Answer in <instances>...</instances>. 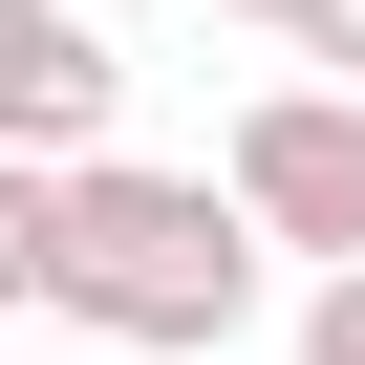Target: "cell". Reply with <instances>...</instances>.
Masks as SVG:
<instances>
[{
	"mask_svg": "<svg viewBox=\"0 0 365 365\" xmlns=\"http://www.w3.org/2000/svg\"><path fill=\"white\" fill-rule=\"evenodd\" d=\"M215 194H237L301 279H344V258H365V86H258V108L215 129Z\"/></svg>",
	"mask_w": 365,
	"mask_h": 365,
	"instance_id": "7a4b0ae2",
	"label": "cell"
},
{
	"mask_svg": "<svg viewBox=\"0 0 365 365\" xmlns=\"http://www.w3.org/2000/svg\"><path fill=\"white\" fill-rule=\"evenodd\" d=\"M301 65H322V86H365V0H322V22H301Z\"/></svg>",
	"mask_w": 365,
	"mask_h": 365,
	"instance_id": "8992f818",
	"label": "cell"
},
{
	"mask_svg": "<svg viewBox=\"0 0 365 365\" xmlns=\"http://www.w3.org/2000/svg\"><path fill=\"white\" fill-rule=\"evenodd\" d=\"M237 22H279V43H301V22H322V0H237Z\"/></svg>",
	"mask_w": 365,
	"mask_h": 365,
	"instance_id": "52a82bcc",
	"label": "cell"
},
{
	"mask_svg": "<svg viewBox=\"0 0 365 365\" xmlns=\"http://www.w3.org/2000/svg\"><path fill=\"white\" fill-rule=\"evenodd\" d=\"M301 365H365V258H344V279H301Z\"/></svg>",
	"mask_w": 365,
	"mask_h": 365,
	"instance_id": "5b68a950",
	"label": "cell"
},
{
	"mask_svg": "<svg viewBox=\"0 0 365 365\" xmlns=\"http://www.w3.org/2000/svg\"><path fill=\"white\" fill-rule=\"evenodd\" d=\"M43 237H65V172H22V150H0V322L43 301Z\"/></svg>",
	"mask_w": 365,
	"mask_h": 365,
	"instance_id": "277c9868",
	"label": "cell"
},
{
	"mask_svg": "<svg viewBox=\"0 0 365 365\" xmlns=\"http://www.w3.org/2000/svg\"><path fill=\"white\" fill-rule=\"evenodd\" d=\"M258 279H279V237L215 194V172H150V150H86V172H65L43 322H86V344H150V365H215V344L258 322Z\"/></svg>",
	"mask_w": 365,
	"mask_h": 365,
	"instance_id": "6da1fadb",
	"label": "cell"
},
{
	"mask_svg": "<svg viewBox=\"0 0 365 365\" xmlns=\"http://www.w3.org/2000/svg\"><path fill=\"white\" fill-rule=\"evenodd\" d=\"M108 108H129V43L86 22V0H0V150L22 172H86Z\"/></svg>",
	"mask_w": 365,
	"mask_h": 365,
	"instance_id": "3957f363",
	"label": "cell"
}]
</instances>
